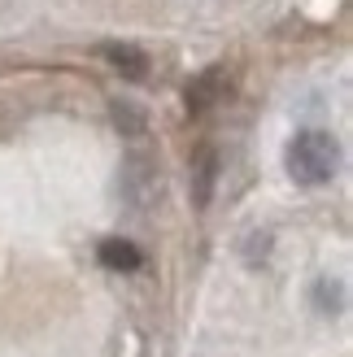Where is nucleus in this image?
Masks as SVG:
<instances>
[{"label":"nucleus","mask_w":353,"mask_h":357,"mask_svg":"<svg viewBox=\"0 0 353 357\" xmlns=\"http://www.w3.org/2000/svg\"><path fill=\"white\" fill-rule=\"evenodd\" d=\"M214 183H218V153L214 149H201L192 157V205L205 209L214 201Z\"/></svg>","instance_id":"5"},{"label":"nucleus","mask_w":353,"mask_h":357,"mask_svg":"<svg viewBox=\"0 0 353 357\" xmlns=\"http://www.w3.org/2000/svg\"><path fill=\"white\" fill-rule=\"evenodd\" d=\"M96 261L105 266V271H114V275H135L140 266H144V253H140V244L122 240V236H110V240H100Z\"/></svg>","instance_id":"4"},{"label":"nucleus","mask_w":353,"mask_h":357,"mask_svg":"<svg viewBox=\"0 0 353 357\" xmlns=\"http://www.w3.org/2000/svg\"><path fill=\"white\" fill-rule=\"evenodd\" d=\"M114 118H118V131H127V135L144 131V114H140L135 105H114Z\"/></svg>","instance_id":"8"},{"label":"nucleus","mask_w":353,"mask_h":357,"mask_svg":"<svg viewBox=\"0 0 353 357\" xmlns=\"http://www.w3.org/2000/svg\"><path fill=\"white\" fill-rule=\"evenodd\" d=\"M336 166H340L336 135H327L319 127H306V131L292 135V144H288V174L301 188H323V183H331V178H336Z\"/></svg>","instance_id":"1"},{"label":"nucleus","mask_w":353,"mask_h":357,"mask_svg":"<svg viewBox=\"0 0 353 357\" xmlns=\"http://www.w3.org/2000/svg\"><path fill=\"white\" fill-rule=\"evenodd\" d=\"M157 188H162V178H157L149 157H131V162L122 166V192H127L131 205H149Z\"/></svg>","instance_id":"3"},{"label":"nucleus","mask_w":353,"mask_h":357,"mask_svg":"<svg viewBox=\"0 0 353 357\" xmlns=\"http://www.w3.org/2000/svg\"><path fill=\"white\" fill-rule=\"evenodd\" d=\"M314 310H319L323 318H336L345 310V283L331 279V275H323L319 283H314Z\"/></svg>","instance_id":"7"},{"label":"nucleus","mask_w":353,"mask_h":357,"mask_svg":"<svg viewBox=\"0 0 353 357\" xmlns=\"http://www.w3.org/2000/svg\"><path fill=\"white\" fill-rule=\"evenodd\" d=\"M105 57H110V66L118 70L122 79H144L149 75V57L140 48H131V44H110V48H105Z\"/></svg>","instance_id":"6"},{"label":"nucleus","mask_w":353,"mask_h":357,"mask_svg":"<svg viewBox=\"0 0 353 357\" xmlns=\"http://www.w3.org/2000/svg\"><path fill=\"white\" fill-rule=\"evenodd\" d=\"M223 96H227V75L218 66H209L188 83V114H209Z\"/></svg>","instance_id":"2"}]
</instances>
